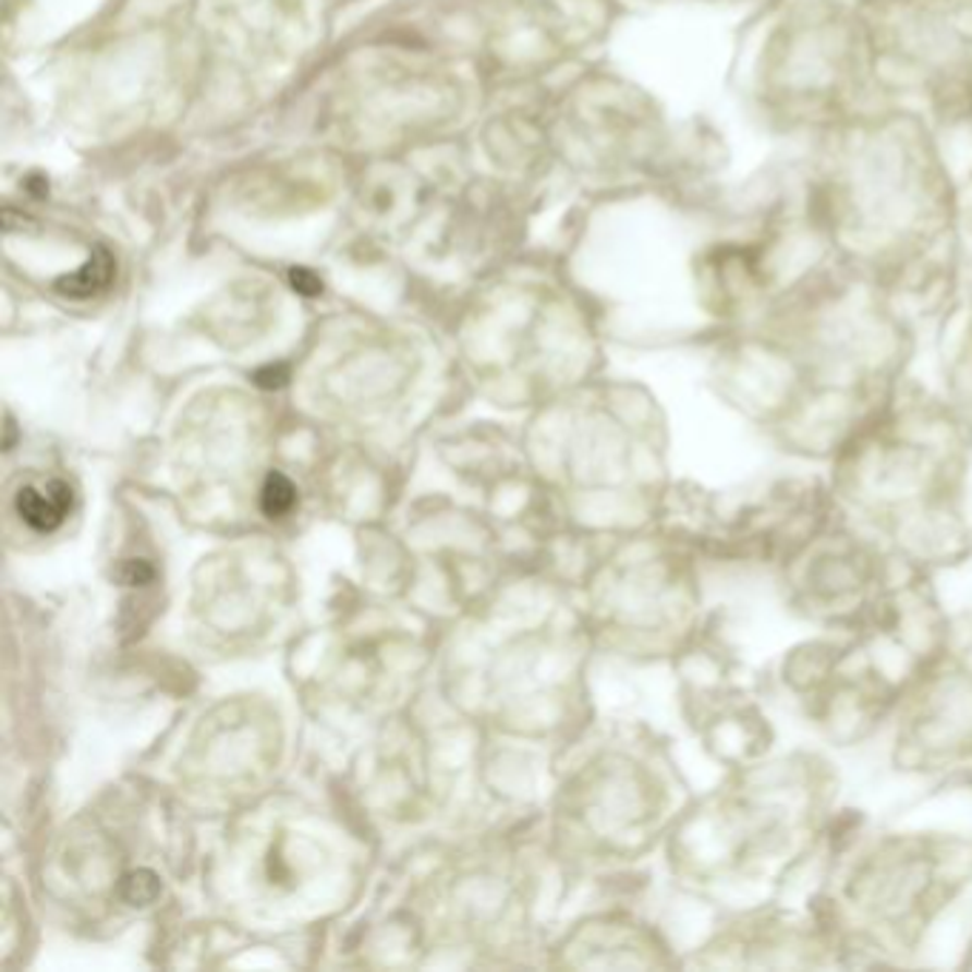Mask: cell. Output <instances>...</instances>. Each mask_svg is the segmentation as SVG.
<instances>
[{"label":"cell","instance_id":"2","mask_svg":"<svg viewBox=\"0 0 972 972\" xmlns=\"http://www.w3.org/2000/svg\"><path fill=\"white\" fill-rule=\"evenodd\" d=\"M114 280V257L109 254V248L97 245L95 252L89 254V260L83 263L77 271L72 275H63L54 282V291L63 294V297L72 300H89L100 291L109 289V282Z\"/></svg>","mask_w":972,"mask_h":972},{"label":"cell","instance_id":"6","mask_svg":"<svg viewBox=\"0 0 972 972\" xmlns=\"http://www.w3.org/2000/svg\"><path fill=\"white\" fill-rule=\"evenodd\" d=\"M291 285H294V291L305 294V297H314V294H319V289H323V285H319V277H314L312 271H305V268H294V271H291Z\"/></svg>","mask_w":972,"mask_h":972},{"label":"cell","instance_id":"8","mask_svg":"<svg viewBox=\"0 0 972 972\" xmlns=\"http://www.w3.org/2000/svg\"><path fill=\"white\" fill-rule=\"evenodd\" d=\"M12 442H15V423L9 420V425H7V451H9V448H12Z\"/></svg>","mask_w":972,"mask_h":972},{"label":"cell","instance_id":"7","mask_svg":"<svg viewBox=\"0 0 972 972\" xmlns=\"http://www.w3.org/2000/svg\"><path fill=\"white\" fill-rule=\"evenodd\" d=\"M257 379V386L263 388H280L285 379H289V372L282 368V365H268V368H260V372L254 374Z\"/></svg>","mask_w":972,"mask_h":972},{"label":"cell","instance_id":"1","mask_svg":"<svg viewBox=\"0 0 972 972\" xmlns=\"http://www.w3.org/2000/svg\"><path fill=\"white\" fill-rule=\"evenodd\" d=\"M15 511L32 531L49 534V531L60 527V522L66 520L69 511H72V488L63 479H52L44 490L26 485V488L17 490Z\"/></svg>","mask_w":972,"mask_h":972},{"label":"cell","instance_id":"3","mask_svg":"<svg viewBox=\"0 0 972 972\" xmlns=\"http://www.w3.org/2000/svg\"><path fill=\"white\" fill-rule=\"evenodd\" d=\"M294 506H297V488H294V483L285 474H280V471H271L260 490L263 513L275 520V517H285Z\"/></svg>","mask_w":972,"mask_h":972},{"label":"cell","instance_id":"5","mask_svg":"<svg viewBox=\"0 0 972 972\" xmlns=\"http://www.w3.org/2000/svg\"><path fill=\"white\" fill-rule=\"evenodd\" d=\"M114 576H118V582H123V585L129 587H143L155 580V568H151L146 559H123V562L118 564Z\"/></svg>","mask_w":972,"mask_h":972},{"label":"cell","instance_id":"4","mask_svg":"<svg viewBox=\"0 0 972 972\" xmlns=\"http://www.w3.org/2000/svg\"><path fill=\"white\" fill-rule=\"evenodd\" d=\"M160 890H163V884H160V878L151 870H134V873H129L120 882V896L132 907L155 904L157 898H160Z\"/></svg>","mask_w":972,"mask_h":972}]
</instances>
